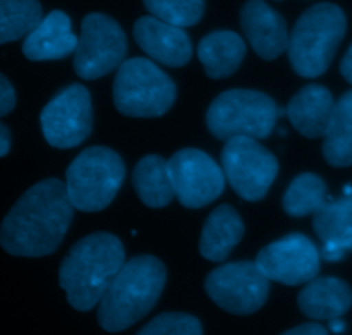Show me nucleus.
<instances>
[{"instance_id": "f257e3e1", "label": "nucleus", "mask_w": 352, "mask_h": 335, "mask_svg": "<svg viewBox=\"0 0 352 335\" xmlns=\"http://www.w3.org/2000/svg\"><path fill=\"white\" fill-rule=\"evenodd\" d=\"M74 206L64 182L45 179L28 189L0 226V246L14 257H47L64 241Z\"/></svg>"}, {"instance_id": "f03ea898", "label": "nucleus", "mask_w": 352, "mask_h": 335, "mask_svg": "<svg viewBox=\"0 0 352 335\" xmlns=\"http://www.w3.org/2000/svg\"><path fill=\"white\" fill-rule=\"evenodd\" d=\"M124 263L126 251L112 234L95 233L78 241L58 270V284L69 305L78 312H89L100 305Z\"/></svg>"}, {"instance_id": "7ed1b4c3", "label": "nucleus", "mask_w": 352, "mask_h": 335, "mask_svg": "<svg viewBox=\"0 0 352 335\" xmlns=\"http://www.w3.org/2000/svg\"><path fill=\"white\" fill-rule=\"evenodd\" d=\"M167 272L151 255L126 261L98 305V323L110 334L129 329L155 308L164 292Z\"/></svg>"}, {"instance_id": "20e7f679", "label": "nucleus", "mask_w": 352, "mask_h": 335, "mask_svg": "<svg viewBox=\"0 0 352 335\" xmlns=\"http://www.w3.org/2000/svg\"><path fill=\"white\" fill-rule=\"evenodd\" d=\"M347 30L344 10L322 2L309 7L298 19L289 38V61L302 78H318L332 64Z\"/></svg>"}, {"instance_id": "39448f33", "label": "nucleus", "mask_w": 352, "mask_h": 335, "mask_svg": "<svg viewBox=\"0 0 352 335\" xmlns=\"http://www.w3.org/2000/svg\"><path fill=\"white\" fill-rule=\"evenodd\" d=\"M287 110L256 89H229L217 96L206 112V126L215 138L229 141L232 138L265 140L275 129L277 119Z\"/></svg>"}, {"instance_id": "423d86ee", "label": "nucleus", "mask_w": 352, "mask_h": 335, "mask_svg": "<svg viewBox=\"0 0 352 335\" xmlns=\"http://www.w3.org/2000/svg\"><path fill=\"white\" fill-rule=\"evenodd\" d=\"M126 167L119 155L105 147H91L78 155L65 172V189L74 210L100 212L119 193Z\"/></svg>"}, {"instance_id": "0eeeda50", "label": "nucleus", "mask_w": 352, "mask_h": 335, "mask_svg": "<svg viewBox=\"0 0 352 335\" xmlns=\"http://www.w3.org/2000/svg\"><path fill=\"white\" fill-rule=\"evenodd\" d=\"M175 85L150 58L124 61L113 81V103L127 117H160L174 105Z\"/></svg>"}, {"instance_id": "6e6552de", "label": "nucleus", "mask_w": 352, "mask_h": 335, "mask_svg": "<svg viewBox=\"0 0 352 335\" xmlns=\"http://www.w3.org/2000/svg\"><path fill=\"white\" fill-rule=\"evenodd\" d=\"M220 158L226 181L246 202L263 199L277 177L278 162L275 155L253 138L229 140Z\"/></svg>"}, {"instance_id": "1a4fd4ad", "label": "nucleus", "mask_w": 352, "mask_h": 335, "mask_svg": "<svg viewBox=\"0 0 352 335\" xmlns=\"http://www.w3.org/2000/svg\"><path fill=\"white\" fill-rule=\"evenodd\" d=\"M127 40L116 19L93 12L82 19L81 36L74 52V71L82 79H98L122 65Z\"/></svg>"}, {"instance_id": "9d476101", "label": "nucleus", "mask_w": 352, "mask_h": 335, "mask_svg": "<svg viewBox=\"0 0 352 335\" xmlns=\"http://www.w3.org/2000/svg\"><path fill=\"white\" fill-rule=\"evenodd\" d=\"M205 289L223 312L251 315L267 303L270 281L258 268L256 261H234L210 272Z\"/></svg>"}, {"instance_id": "9b49d317", "label": "nucleus", "mask_w": 352, "mask_h": 335, "mask_svg": "<svg viewBox=\"0 0 352 335\" xmlns=\"http://www.w3.org/2000/svg\"><path fill=\"white\" fill-rule=\"evenodd\" d=\"M175 198L186 208H201L215 202L226 188V174L208 153L184 148L168 158Z\"/></svg>"}, {"instance_id": "f8f14e48", "label": "nucleus", "mask_w": 352, "mask_h": 335, "mask_svg": "<svg viewBox=\"0 0 352 335\" xmlns=\"http://www.w3.org/2000/svg\"><path fill=\"white\" fill-rule=\"evenodd\" d=\"M45 140L54 148H74L91 134L93 110L89 91L81 85L62 89L47 103L40 117Z\"/></svg>"}, {"instance_id": "ddd939ff", "label": "nucleus", "mask_w": 352, "mask_h": 335, "mask_svg": "<svg viewBox=\"0 0 352 335\" xmlns=\"http://www.w3.org/2000/svg\"><path fill=\"white\" fill-rule=\"evenodd\" d=\"M322 255L305 234H289L258 253L256 265L268 281L299 285L316 279Z\"/></svg>"}, {"instance_id": "4468645a", "label": "nucleus", "mask_w": 352, "mask_h": 335, "mask_svg": "<svg viewBox=\"0 0 352 335\" xmlns=\"http://www.w3.org/2000/svg\"><path fill=\"white\" fill-rule=\"evenodd\" d=\"M241 28L248 41L265 61L280 57L289 48L287 23L265 0H250L241 9Z\"/></svg>"}, {"instance_id": "2eb2a0df", "label": "nucleus", "mask_w": 352, "mask_h": 335, "mask_svg": "<svg viewBox=\"0 0 352 335\" xmlns=\"http://www.w3.org/2000/svg\"><path fill=\"white\" fill-rule=\"evenodd\" d=\"M134 40L153 61L168 67L188 64L192 45L184 28L174 26L155 16L140 17L134 24Z\"/></svg>"}, {"instance_id": "dca6fc26", "label": "nucleus", "mask_w": 352, "mask_h": 335, "mask_svg": "<svg viewBox=\"0 0 352 335\" xmlns=\"http://www.w3.org/2000/svg\"><path fill=\"white\" fill-rule=\"evenodd\" d=\"M313 229L322 241V255L327 261H339L352 251V193L327 202L313 217Z\"/></svg>"}, {"instance_id": "f3484780", "label": "nucleus", "mask_w": 352, "mask_h": 335, "mask_svg": "<svg viewBox=\"0 0 352 335\" xmlns=\"http://www.w3.org/2000/svg\"><path fill=\"white\" fill-rule=\"evenodd\" d=\"M79 38L62 10H52L24 36L23 54L30 61H58L74 54Z\"/></svg>"}, {"instance_id": "a211bd4d", "label": "nucleus", "mask_w": 352, "mask_h": 335, "mask_svg": "<svg viewBox=\"0 0 352 335\" xmlns=\"http://www.w3.org/2000/svg\"><path fill=\"white\" fill-rule=\"evenodd\" d=\"M336 100L322 85L299 89L287 105V117L298 133L306 138H323L332 117Z\"/></svg>"}, {"instance_id": "6ab92c4d", "label": "nucleus", "mask_w": 352, "mask_h": 335, "mask_svg": "<svg viewBox=\"0 0 352 335\" xmlns=\"http://www.w3.org/2000/svg\"><path fill=\"white\" fill-rule=\"evenodd\" d=\"M352 305V289L337 277H320L308 282L298 296V306L311 320L342 318Z\"/></svg>"}, {"instance_id": "aec40b11", "label": "nucleus", "mask_w": 352, "mask_h": 335, "mask_svg": "<svg viewBox=\"0 0 352 335\" xmlns=\"http://www.w3.org/2000/svg\"><path fill=\"white\" fill-rule=\"evenodd\" d=\"M244 236V224L239 213L230 205L213 210L203 226L199 253L210 261H226Z\"/></svg>"}, {"instance_id": "412c9836", "label": "nucleus", "mask_w": 352, "mask_h": 335, "mask_svg": "<svg viewBox=\"0 0 352 335\" xmlns=\"http://www.w3.org/2000/svg\"><path fill=\"white\" fill-rule=\"evenodd\" d=\"M198 57L210 78H227L243 64L246 43L234 31H213L199 41Z\"/></svg>"}, {"instance_id": "4be33fe9", "label": "nucleus", "mask_w": 352, "mask_h": 335, "mask_svg": "<svg viewBox=\"0 0 352 335\" xmlns=\"http://www.w3.org/2000/svg\"><path fill=\"white\" fill-rule=\"evenodd\" d=\"M133 184L141 202L150 208L167 206L175 198L172 188L168 160L160 155H146L138 162L133 174Z\"/></svg>"}, {"instance_id": "5701e85b", "label": "nucleus", "mask_w": 352, "mask_h": 335, "mask_svg": "<svg viewBox=\"0 0 352 335\" xmlns=\"http://www.w3.org/2000/svg\"><path fill=\"white\" fill-rule=\"evenodd\" d=\"M323 138V157L330 165H352V89L336 102Z\"/></svg>"}, {"instance_id": "b1692460", "label": "nucleus", "mask_w": 352, "mask_h": 335, "mask_svg": "<svg viewBox=\"0 0 352 335\" xmlns=\"http://www.w3.org/2000/svg\"><path fill=\"white\" fill-rule=\"evenodd\" d=\"M41 19L38 0H0V45L28 36Z\"/></svg>"}, {"instance_id": "393cba45", "label": "nucleus", "mask_w": 352, "mask_h": 335, "mask_svg": "<svg viewBox=\"0 0 352 335\" xmlns=\"http://www.w3.org/2000/svg\"><path fill=\"white\" fill-rule=\"evenodd\" d=\"M327 203V186L320 175L305 172L298 175L284 195V210L291 217L315 215Z\"/></svg>"}, {"instance_id": "a878e982", "label": "nucleus", "mask_w": 352, "mask_h": 335, "mask_svg": "<svg viewBox=\"0 0 352 335\" xmlns=\"http://www.w3.org/2000/svg\"><path fill=\"white\" fill-rule=\"evenodd\" d=\"M151 16L174 24L188 28L198 23L205 12V0H143Z\"/></svg>"}, {"instance_id": "bb28decb", "label": "nucleus", "mask_w": 352, "mask_h": 335, "mask_svg": "<svg viewBox=\"0 0 352 335\" xmlns=\"http://www.w3.org/2000/svg\"><path fill=\"white\" fill-rule=\"evenodd\" d=\"M136 335H203L201 323L186 313H164L144 325Z\"/></svg>"}, {"instance_id": "cd10ccee", "label": "nucleus", "mask_w": 352, "mask_h": 335, "mask_svg": "<svg viewBox=\"0 0 352 335\" xmlns=\"http://www.w3.org/2000/svg\"><path fill=\"white\" fill-rule=\"evenodd\" d=\"M16 107V91L3 74H0V117L7 116Z\"/></svg>"}, {"instance_id": "c85d7f7f", "label": "nucleus", "mask_w": 352, "mask_h": 335, "mask_svg": "<svg viewBox=\"0 0 352 335\" xmlns=\"http://www.w3.org/2000/svg\"><path fill=\"white\" fill-rule=\"evenodd\" d=\"M280 335H329V330L320 323H302Z\"/></svg>"}, {"instance_id": "c756f323", "label": "nucleus", "mask_w": 352, "mask_h": 335, "mask_svg": "<svg viewBox=\"0 0 352 335\" xmlns=\"http://www.w3.org/2000/svg\"><path fill=\"white\" fill-rule=\"evenodd\" d=\"M340 72L346 78V81H349L352 85V45L349 50L346 52V55H344L342 62H340Z\"/></svg>"}, {"instance_id": "7c9ffc66", "label": "nucleus", "mask_w": 352, "mask_h": 335, "mask_svg": "<svg viewBox=\"0 0 352 335\" xmlns=\"http://www.w3.org/2000/svg\"><path fill=\"white\" fill-rule=\"evenodd\" d=\"M10 148V133L3 124H0V157H6Z\"/></svg>"}, {"instance_id": "2f4dec72", "label": "nucleus", "mask_w": 352, "mask_h": 335, "mask_svg": "<svg viewBox=\"0 0 352 335\" xmlns=\"http://www.w3.org/2000/svg\"><path fill=\"white\" fill-rule=\"evenodd\" d=\"M329 329L332 330L333 334H342L344 330H346V323H344L340 318L330 320V322H329Z\"/></svg>"}]
</instances>
